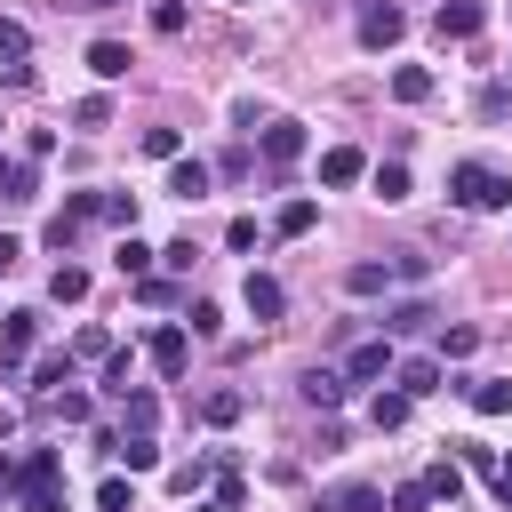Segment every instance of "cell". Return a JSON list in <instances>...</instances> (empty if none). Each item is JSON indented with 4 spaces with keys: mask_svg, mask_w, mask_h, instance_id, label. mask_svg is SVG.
<instances>
[{
    "mask_svg": "<svg viewBox=\"0 0 512 512\" xmlns=\"http://www.w3.org/2000/svg\"><path fill=\"white\" fill-rule=\"evenodd\" d=\"M448 200H456V208H472V216L512 208V176H504L496 160H456V168H448Z\"/></svg>",
    "mask_w": 512,
    "mask_h": 512,
    "instance_id": "obj_1",
    "label": "cell"
},
{
    "mask_svg": "<svg viewBox=\"0 0 512 512\" xmlns=\"http://www.w3.org/2000/svg\"><path fill=\"white\" fill-rule=\"evenodd\" d=\"M64 456L56 448H32L24 464H16V512H64Z\"/></svg>",
    "mask_w": 512,
    "mask_h": 512,
    "instance_id": "obj_2",
    "label": "cell"
},
{
    "mask_svg": "<svg viewBox=\"0 0 512 512\" xmlns=\"http://www.w3.org/2000/svg\"><path fill=\"white\" fill-rule=\"evenodd\" d=\"M144 360H152L160 376H184V368H192V328H176V320L152 328V336H144Z\"/></svg>",
    "mask_w": 512,
    "mask_h": 512,
    "instance_id": "obj_3",
    "label": "cell"
},
{
    "mask_svg": "<svg viewBox=\"0 0 512 512\" xmlns=\"http://www.w3.org/2000/svg\"><path fill=\"white\" fill-rule=\"evenodd\" d=\"M304 120H264V168H296L304 160Z\"/></svg>",
    "mask_w": 512,
    "mask_h": 512,
    "instance_id": "obj_4",
    "label": "cell"
},
{
    "mask_svg": "<svg viewBox=\"0 0 512 512\" xmlns=\"http://www.w3.org/2000/svg\"><path fill=\"white\" fill-rule=\"evenodd\" d=\"M480 24H488L480 0H440V8H432V32H440V40H480Z\"/></svg>",
    "mask_w": 512,
    "mask_h": 512,
    "instance_id": "obj_5",
    "label": "cell"
},
{
    "mask_svg": "<svg viewBox=\"0 0 512 512\" xmlns=\"http://www.w3.org/2000/svg\"><path fill=\"white\" fill-rule=\"evenodd\" d=\"M400 32H408V16L392 0H360V48H392Z\"/></svg>",
    "mask_w": 512,
    "mask_h": 512,
    "instance_id": "obj_6",
    "label": "cell"
},
{
    "mask_svg": "<svg viewBox=\"0 0 512 512\" xmlns=\"http://www.w3.org/2000/svg\"><path fill=\"white\" fill-rule=\"evenodd\" d=\"M32 336H40V312H32V304H16V312L0 320V368H16V360L32 352Z\"/></svg>",
    "mask_w": 512,
    "mask_h": 512,
    "instance_id": "obj_7",
    "label": "cell"
},
{
    "mask_svg": "<svg viewBox=\"0 0 512 512\" xmlns=\"http://www.w3.org/2000/svg\"><path fill=\"white\" fill-rule=\"evenodd\" d=\"M392 384H400L408 400H424V392H448V368H440V360H392Z\"/></svg>",
    "mask_w": 512,
    "mask_h": 512,
    "instance_id": "obj_8",
    "label": "cell"
},
{
    "mask_svg": "<svg viewBox=\"0 0 512 512\" xmlns=\"http://www.w3.org/2000/svg\"><path fill=\"white\" fill-rule=\"evenodd\" d=\"M376 376H392V344L376 336V344H352V360H344V384H376Z\"/></svg>",
    "mask_w": 512,
    "mask_h": 512,
    "instance_id": "obj_9",
    "label": "cell"
},
{
    "mask_svg": "<svg viewBox=\"0 0 512 512\" xmlns=\"http://www.w3.org/2000/svg\"><path fill=\"white\" fill-rule=\"evenodd\" d=\"M360 176H368L360 144H328V152H320V184H360Z\"/></svg>",
    "mask_w": 512,
    "mask_h": 512,
    "instance_id": "obj_10",
    "label": "cell"
},
{
    "mask_svg": "<svg viewBox=\"0 0 512 512\" xmlns=\"http://www.w3.org/2000/svg\"><path fill=\"white\" fill-rule=\"evenodd\" d=\"M240 296H248V312H256V320H280V312H288V288H280L272 272H248V288H240Z\"/></svg>",
    "mask_w": 512,
    "mask_h": 512,
    "instance_id": "obj_11",
    "label": "cell"
},
{
    "mask_svg": "<svg viewBox=\"0 0 512 512\" xmlns=\"http://www.w3.org/2000/svg\"><path fill=\"white\" fill-rule=\"evenodd\" d=\"M200 416L224 432V424H240V416H248V392H240V384H216V392H200Z\"/></svg>",
    "mask_w": 512,
    "mask_h": 512,
    "instance_id": "obj_12",
    "label": "cell"
},
{
    "mask_svg": "<svg viewBox=\"0 0 512 512\" xmlns=\"http://www.w3.org/2000/svg\"><path fill=\"white\" fill-rule=\"evenodd\" d=\"M464 400H472V416H512V376H480V384H464Z\"/></svg>",
    "mask_w": 512,
    "mask_h": 512,
    "instance_id": "obj_13",
    "label": "cell"
},
{
    "mask_svg": "<svg viewBox=\"0 0 512 512\" xmlns=\"http://www.w3.org/2000/svg\"><path fill=\"white\" fill-rule=\"evenodd\" d=\"M320 512H384V488L344 480V488H328V496H320Z\"/></svg>",
    "mask_w": 512,
    "mask_h": 512,
    "instance_id": "obj_14",
    "label": "cell"
},
{
    "mask_svg": "<svg viewBox=\"0 0 512 512\" xmlns=\"http://www.w3.org/2000/svg\"><path fill=\"white\" fill-rule=\"evenodd\" d=\"M312 224H320V208H312L304 192H296V200H280V216H272V232H280V240H304Z\"/></svg>",
    "mask_w": 512,
    "mask_h": 512,
    "instance_id": "obj_15",
    "label": "cell"
},
{
    "mask_svg": "<svg viewBox=\"0 0 512 512\" xmlns=\"http://www.w3.org/2000/svg\"><path fill=\"white\" fill-rule=\"evenodd\" d=\"M424 328H432V304H424V296H408V304L384 312V336H424Z\"/></svg>",
    "mask_w": 512,
    "mask_h": 512,
    "instance_id": "obj_16",
    "label": "cell"
},
{
    "mask_svg": "<svg viewBox=\"0 0 512 512\" xmlns=\"http://www.w3.org/2000/svg\"><path fill=\"white\" fill-rule=\"evenodd\" d=\"M344 392H352V384H344V368H304V400H312V408H336Z\"/></svg>",
    "mask_w": 512,
    "mask_h": 512,
    "instance_id": "obj_17",
    "label": "cell"
},
{
    "mask_svg": "<svg viewBox=\"0 0 512 512\" xmlns=\"http://www.w3.org/2000/svg\"><path fill=\"white\" fill-rule=\"evenodd\" d=\"M416 488H424L432 504H448V512H456V496H464V464H432V472H424Z\"/></svg>",
    "mask_w": 512,
    "mask_h": 512,
    "instance_id": "obj_18",
    "label": "cell"
},
{
    "mask_svg": "<svg viewBox=\"0 0 512 512\" xmlns=\"http://www.w3.org/2000/svg\"><path fill=\"white\" fill-rule=\"evenodd\" d=\"M0 200H40V168L32 160H0Z\"/></svg>",
    "mask_w": 512,
    "mask_h": 512,
    "instance_id": "obj_19",
    "label": "cell"
},
{
    "mask_svg": "<svg viewBox=\"0 0 512 512\" xmlns=\"http://www.w3.org/2000/svg\"><path fill=\"white\" fill-rule=\"evenodd\" d=\"M128 64H136V56H128L120 40H88V72H96V80H120Z\"/></svg>",
    "mask_w": 512,
    "mask_h": 512,
    "instance_id": "obj_20",
    "label": "cell"
},
{
    "mask_svg": "<svg viewBox=\"0 0 512 512\" xmlns=\"http://www.w3.org/2000/svg\"><path fill=\"white\" fill-rule=\"evenodd\" d=\"M168 192L176 200H208V160H176L168 168Z\"/></svg>",
    "mask_w": 512,
    "mask_h": 512,
    "instance_id": "obj_21",
    "label": "cell"
},
{
    "mask_svg": "<svg viewBox=\"0 0 512 512\" xmlns=\"http://www.w3.org/2000/svg\"><path fill=\"white\" fill-rule=\"evenodd\" d=\"M112 456H120L128 472H152V464H160V448H152V432H120V440H112Z\"/></svg>",
    "mask_w": 512,
    "mask_h": 512,
    "instance_id": "obj_22",
    "label": "cell"
},
{
    "mask_svg": "<svg viewBox=\"0 0 512 512\" xmlns=\"http://www.w3.org/2000/svg\"><path fill=\"white\" fill-rule=\"evenodd\" d=\"M120 408H128V432H152V424H160V392H144V384L120 392Z\"/></svg>",
    "mask_w": 512,
    "mask_h": 512,
    "instance_id": "obj_23",
    "label": "cell"
},
{
    "mask_svg": "<svg viewBox=\"0 0 512 512\" xmlns=\"http://www.w3.org/2000/svg\"><path fill=\"white\" fill-rule=\"evenodd\" d=\"M408 408H416L408 392H376V400H368V416H376V432H400V424H408Z\"/></svg>",
    "mask_w": 512,
    "mask_h": 512,
    "instance_id": "obj_24",
    "label": "cell"
},
{
    "mask_svg": "<svg viewBox=\"0 0 512 512\" xmlns=\"http://www.w3.org/2000/svg\"><path fill=\"white\" fill-rule=\"evenodd\" d=\"M392 96H400V104H424V96H432V72H424V64H400V72H392Z\"/></svg>",
    "mask_w": 512,
    "mask_h": 512,
    "instance_id": "obj_25",
    "label": "cell"
},
{
    "mask_svg": "<svg viewBox=\"0 0 512 512\" xmlns=\"http://www.w3.org/2000/svg\"><path fill=\"white\" fill-rule=\"evenodd\" d=\"M96 216L120 224V232H136V192H96Z\"/></svg>",
    "mask_w": 512,
    "mask_h": 512,
    "instance_id": "obj_26",
    "label": "cell"
},
{
    "mask_svg": "<svg viewBox=\"0 0 512 512\" xmlns=\"http://www.w3.org/2000/svg\"><path fill=\"white\" fill-rule=\"evenodd\" d=\"M384 280H392V264H352V272H344L352 296H384Z\"/></svg>",
    "mask_w": 512,
    "mask_h": 512,
    "instance_id": "obj_27",
    "label": "cell"
},
{
    "mask_svg": "<svg viewBox=\"0 0 512 512\" xmlns=\"http://www.w3.org/2000/svg\"><path fill=\"white\" fill-rule=\"evenodd\" d=\"M48 296H56V304H80V296H88V272H80V264H56Z\"/></svg>",
    "mask_w": 512,
    "mask_h": 512,
    "instance_id": "obj_28",
    "label": "cell"
},
{
    "mask_svg": "<svg viewBox=\"0 0 512 512\" xmlns=\"http://www.w3.org/2000/svg\"><path fill=\"white\" fill-rule=\"evenodd\" d=\"M480 120H512V80H488L480 88Z\"/></svg>",
    "mask_w": 512,
    "mask_h": 512,
    "instance_id": "obj_29",
    "label": "cell"
},
{
    "mask_svg": "<svg viewBox=\"0 0 512 512\" xmlns=\"http://www.w3.org/2000/svg\"><path fill=\"white\" fill-rule=\"evenodd\" d=\"M112 264H120V272H128V280H144V272H152V248H144V240H136V232H128V240H120V256H112Z\"/></svg>",
    "mask_w": 512,
    "mask_h": 512,
    "instance_id": "obj_30",
    "label": "cell"
},
{
    "mask_svg": "<svg viewBox=\"0 0 512 512\" xmlns=\"http://www.w3.org/2000/svg\"><path fill=\"white\" fill-rule=\"evenodd\" d=\"M472 352H480V328H448V336H440V368H448V360H472Z\"/></svg>",
    "mask_w": 512,
    "mask_h": 512,
    "instance_id": "obj_31",
    "label": "cell"
},
{
    "mask_svg": "<svg viewBox=\"0 0 512 512\" xmlns=\"http://www.w3.org/2000/svg\"><path fill=\"white\" fill-rule=\"evenodd\" d=\"M128 384H136V360H128V352H120V344H112V360H104V392H112V400H120V392H128Z\"/></svg>",
    "mask_w": 512,
    "mask_h": 512,
    "instance_id": "obj_32",
    "label": "cell"
},
{
    "mask_svg": "<svg viewBox=\"0 0 512 512\" xmlns=\"http://www.w3.org/2000/svg\"><path fill=\"white\" fill-rule=\"evenodd\" d=\"M152 32L176 40V32H184V0H152Z\"/></svg>",
    "mask_w": 512,
    "mask_h": 512,
    "instance_id": "obj_33",
    "label": "cell"
},
{
    "mask_svg": "<svg viewBox=\"0 0 512 512\" xmlns=\"http://www.w3.org/2000/svg\"><path fill=\"white\" fill-rule=\"evenodd\" d=\"M144 152H152V160H184V136H176V128H144Z\"/></svg>",
    "mask_w": 512,
    "mask_h": 512,
    "instance_id": "obj_34",
    "label": "cell"
},
{
    "mask_svg": "<svg viewBox=\"0 0 512 512\" xmlns=\"http://www.w3.org/2000/svg\"><path fill=\"white\" fill-rule=\"evenodd\" d=\"M376 200H408V168H400V160L376 168Z\"/></svg>",
    "mask_w": 512,
    "mask_h": 512,
    "instance_id": "obj_35",
    "label": "cell"
},
{
    "mask_svg": "<svg viewBox=\"0 0 512 512\" xmlns=\"http://www.w3.org/2000/svg\"><path fill=\"white\" fill-rule=\"evenodd\" d=\"M72 360H112V336H104V328H80V336H72Z\"/></svg>",
    "mask_w": 512,
    "mask_h": 512,
    "instance_id": "obj_36",
    "label": "cell"
},
{
    "mask_svg": "<svg viewBox=\"0 0 512 512\" xmlns=\"http://www.w3.org/2000/svg\"><path fill=\"white\" fill-rule=\"evenodd\" d=\"M96 504H104V512H136V488H128V480H120V472H112V480H104V488H96Z\"/></svg>",
    "mask_w": 512,
    "mask_h": 512,
    "instance_id": "obj_37",
    "label": "cell"
},
{
    "mask_svg": "<svg viewBox=\"0 0 512 512\" xmlns=\"http://www.w3.org/2000/svg\"><path fill=\"white\" fill-rule=\"evenodd\" d=\"M384 512H432V496H424V488H416V480H400V488H392V496H384Z\"/></svg>",
    "mask_w": 512,
    "mask_h": 512,
    "instance_id": "obj_38",
    "label": "cell"
},
{
    "mask_svg": "<svg viewBox=\"0 0 512 512\" xmlns=\"http://www.w3.org/2000/svg\"><path fill=\"white\" fill-rule=\"evenodd\" d=\"M392 280H432V256H416V248H400V256H392Z\"/></svg>",
    "mask_w": 512,
    "mask_h": 512,
    "instance_id": "obj_39",
    "label": "cell"
},
{
    "mask_svg": "<svg viewBox=\"0 0 512 512\" xmlns=\"http://www.w3.org/2000/svg\"><path fill=\"white\" fill-rule=\"evenodd\" d=\"M56 416H64V424H88L96 400H88V392H56Z\"/></svg>",
    "mask_w": 512,
    "mask_h": 512,
    "instance_id": "obj_40",
    "label": "cell"
},
{
    "mask_svg": "<svg viewBox=\"0 0 512 512\" xmlns=\"http://www.w3.org/2000/svg\"><path fill=\"white\" fill-rule=\"evenodd\" d=\"M168 488H176V496H200V488H208V464H176Z\"/></svg>",
    "mask_w": 512,
    "mask_h": 512,
    "instance_id": "obj_41",
    "label": "cell"
},
{
    "mask_svg": "<svg viewBox=\"0 0 512 512\" xmlns=\"http://www.w3.org/2000/svg\"><path fill=\"white\" fill-rule=\"evenodd\" d=\"M72 120H80V128H104V120H112V104H104V96H80V104H72Z\"/></svg>",
    "mask_w": 512,
    "mask_h": 512,
    "instance_id": "obj_42",
    "label": "cell"
},
{
    "mask_svg": "<svg viewBox=\"0 0 512 512\" xmlns=\"http://www.w3.org/2000/svg\"><path fill=\"white\" fill-rule=\"evenodd\" d=\"M48 152H56V128H32V136H24V160H32V168H40V160H48Z\"/></svg>",
    "mask_w": 512,
    "mask_h": 512,
    "instance_id": "obj_43",
    "label": "cell"
},
{
    "mask_svg": "<svg viewBox=\"0 0 512 512\" xmlns=\"http://www.w3.org/2000/svg\"><path fill=\"white\" fill-rule=\"evenodd\" d=\"M224 248H256V216H232L224 224Z\"/></svg>",
    "mask_w": 512,
    "mask_h": 512,
    "instance_id": "obj_44",
    "label": "cell"
},
{
    "mask_svg": "<svg viewBox=\"0 0 512 512\" xmlns=\"http://www.w3.org/2000/svg\"><path fill=\"white\" fill-rule=\"evenodd\" d=\"M192 256H200L192 240H168V248H160V264H168V272H192Z\"/></svg>",
    "mask_w": 512,
    "mask_h": 512,
    "instance_id": "obj_45",
    "label": "cell"
},
{
    "mask_svg": "<svg viewBox=\"0 0 512 512\" xmlns=\"http://www.w3.org/2000/svg\"><path fill=\"white\" fill-rule=\"evenodd\" d=\"M456 464H472V472H496V448H480V440H464V448H456Z\"/></svg>",
    "mask_w": 512,
    "mask_h": 512,
    "instance_id": "obj_46",
    "label": "cell"
},
{
    "mask_svg": "<svg viewBox=\"0 0 512 512\" xmlns=\"http://www.w3.org/2000/svg\"><path fill=\"white\" fill-rule=\"evenodd\" d=\"M240 496H248V488H240V472H216V504H224V512H240Z\"/></svg>",
    "mask_w": 512,
    "mask_h": 512,
    "instance_id": "obj_47",
    "label": "cell"
},
{
    "mask_svg": "<svg viewBox=\"0 0 512 512\" xmlns=\"http://www.w3.org/2000/svg\"><path fill=\"white\" fill-rule=\"evenodd\" d=\"M24 48H32V40H24V24H8V16H0V56H24Z\"/></svg>",
    "mask_w": 512,
    "mask_h": 512,
    "instance_id": "obj_48",
    "label": "cell"
},
{
    "mask_svg": "<svg viewBox=\"0 0 512 512\" xmlns=\"http://www.w3.org/2000/svg\"><path fill=\"white\" fill-rule=\"evenodd\" d=\"M488 488H496V504H512V456H496V472H488Z\"/></svg>",
    "mask_w": 512,
    "mask_h": 512,
    "instance_id": "obj_49",
    "label": "cell"
},
{
    "mask_svg": "<svg viewBox=\"0 0 512 512\" xmlns=\"http://www.w3.org/2000/svg\"><path fill=\"white\" fill-rule=\"evenodd\" d=\"M16 256H24V240H8V232H0V272H8Z\"/></svg>",
    "mask_w": 512,
    "mask_h": 512,
    "instance_id": "obj_50",
    "label": "cell"
},
{
    "mask_svg": "<svg viewBox=\"0 0 512 512\" xmlns=\"http://www.w3.org/2000/svg\"><path fill=\"white\" fill-rule=\"evenodd\" d=\"M0 488H16V456L8 448H0Z\"/></svg>",
    "mask_w": 512,
    "mask_h": 512,
    "instance_id": "obj_51",
    "label": "cell"
},
{
    "mask_svg": "<svg viewBox=\"0 0 512 512\" xmlns=\"http://www.w3.org/2000/svg\"><path fill=\"white\" fill-rule=\"evenodd\" d=\"M200 512H224V504H216V496H208V504H200Z\"/></svg>",
    "mask_w": 512,
    "mask_h": 512,
    "instance_id": "obj_52",
    "label": "cell"
}]
</instances>
